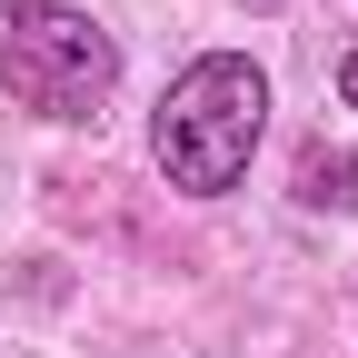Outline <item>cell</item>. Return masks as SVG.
<instances>
[{
  "label": "cell",
  "mask_w": 358,
  "mask_h": 358,
  "mask_svg": "<svg viewBox=\"0 0 358 358\" xmlns=\"http://www.w3.org/2000/svg\"><path fill=\"white\" fill-rule=\"evenodd\" d=\"M259 129H268V80H259V60L209 50V60H189V70L169 80V100H159V120H150V150H159V169H169V189L219 199V189L249 179Z\"/></svg>",
  "instance_id": "6da1fadb"
},
{
  "label": "cell",
  "mask_w": 358,
  "mask_h": 358,
  "mask_svg": "<svg viewBox=\"0 0 358 358\" xmlns=\"http://www.w3.org/2000/svg\"><path fill=\"white\" fill-rule=\"evenodd\" d=\"M0 90L40 120H100L120 90V40L70 0H0Z\"/></svg>",
  "instance_id": "7a4b0ae2"
},
{
  "label": "cell",
  "mask_w": 358,
  "mask_h": 358,
  "mask_svg": "<svg viewBox=\"0 0 358 358\" xmlns=\"http://www.w3.org/2000/svg\"><path fill=\"white\" fill-rule=\"evenodd\" d=\"M299 199L308 209H358V159L348 150H299Z\"/></svg>",
  "instance_id": "3957f363"
},
{
  "label": "cell",
  "mask_w": 358,
  "mask_h": 358,
  "mask_svg": "<svg viewBox=\"0 0 358 358\" xmlns=\"http://www.w3.org/2000/svg\"><path fill=\"white\" fill-rule=\"evenodd\" d=\"M338 100H348V110H358V50H348V60H338Z\"/></svg>",
  "instance_id": "277c9868"
},
{
  "label": "cell",
  "mask_w": 358,
  "mask_h": 358,
  "mask_svg": "<svg viewBox=\"0 0 358 358\" xmlns=\"http://www.w3.org/2000/svg\"><path fill=\"white\" fill-rule=\"evenodd\" d=\"M239 10H279V0H239Z\"/></svg>",
  "instance_id": "5b68a950"
}]
</instances>
